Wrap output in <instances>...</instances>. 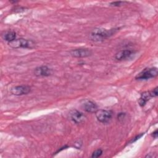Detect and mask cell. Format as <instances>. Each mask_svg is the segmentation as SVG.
Here are the masks:
<instances>
[{
    "label": "cell",
    "instance_id": "cell-1",
    "mask_svg": "<svg viewBox=\"0 0 158 158\" xmlns=\"http://www.w3.org/2000/svg\"><path fill=\"white\" fill-rule=\"evenodd\" d=\"M118 28H112L106 30L104 28H95L91 34L90 38L94 41H101L104 40L113 35L117 30Z\"/></svg>",
    "mask_w": 158,
    "mask_h": 158
},
{
    "label": "cell",
    "instance_id": "cell-2",
    "mask_svg": "<svg viewBox=\"0 0 158 158\" xmlns=\"http://www.w3.org/2000/svg\"><path fill=\"white\" fill-rule=\"evenodd\" d=\"M8 44L12 48H33L35 46V43L33 41L30 40H27L24 38L15 39V40L9 42Z\"/></svg>",
    "mask_w": 158,
    "mask_h": 158
},
{
    "label": "cell",
    "instance_id": "cell-3",
    "mask_svg": "<svg viewBox=\"0 0 158 158\" xmlns=\"http://www.w3.org/2000/svg\"><path fill=\"white\" fill-rule=\"evenodd\" d=\"M157 73L158 70L156 67L146 68L137 74L135 77V79L138 80H146L152 78H154L157 75Z\"/></svg>",
    "mask_w": 158,
    "mask_h": 158
},
{
    "label": "cell",
    "instance_id": "cell-4",
    "mask_svg": "<svg viewBox=\"0 0 158 158\" xmlns=\"http://www.w3.org/2000/svg\"><path fill=\"white\" fill-rule=\"evenodd\" d=\"M95 115L99 122L103 123H106L110 120L112 117V113L110 110L100 109L98 110L95 112Z\"/></svg>",
    "mask_w": 158,
    "mask_h": 158
},
{
    "label": "cell",
    "instance_id": "cell-5",
    "mask_svg": "<svg viewBox=\"0 0 158 158\" xmlns=\"http://www.w3.org/2000/svg\"><path fill=\"white\" fill-rule=\"evenodd\" d=\"M30 86L25 85L15 86L12 87L10 89L11 93L15 96H22L24 94H27L30 92Z\"/></svg>",
    "mask_w": 158,
    "mask_h": 158
},
{
    "label": "cell",
    "instance_id": "cell-6",
    "mask_svg": "<svg viewBox=\"0 0 158 158\" xmlns=\"http://www.w3.org/2000/svg\"><path fill=\"white\" fill-rule=\"evenodd\" d=\"M69 117L70 119L76 123H82L86 118L85 115L82 112L76 109H73L70 111Z\"/></svg>",
    "mask_w": 158,
    "mask_h": 158
},
{
    "label": "cell",
    "instance_id": "cell-7",
    "mask_svg": "<svg viewBox=\"0 0 158 158\" xmlns=\"http://www.w3.org/2000/svg\"><path fill=\"white\" fill-rule=\"evenodd\" d=\"M83 109L89 113H95L98 109V106L93 101L88 99H83L81 103Z\"/></svg>",
    "mask_w": 158,
    "mask_h": 158
},
{
    "label": "cell",
    "instance_id": "cell-8",
    "mask_svg": "<svg viewBox=\"0 0 158 158\" xmlns=\"http://www.w3.org/2000/svg\"><path fill=\"white\" fill-rule=\"evenodd\" d=\"M92 52L90 49L87 48H78L75 49L70 51V54L74 57L81 58L91 56Z\"/></svg>",
    "mask_w": 158,
    "mask_h": 158
},
{
    "label": "cell",
    "instance_id": "cell-9",
    "mask_svg": "<svg viewBox=\"0 0 158 158\" xmlns=\"http://www.w3.org/2000/svg\"><path fill=\"white\" fill-rule=\"evenodd\" d=\"M34 75L37 77H48L51 75V69L46 65L37 67L34 69Z\"/></svg>",
    "mask_w": 158,
    "mask_h": 158
},
{
    "label": "cell",
    "instance_id": "cell-10",
    "mask_svg": "<svg viewBox=\"0 0 158 158\" xmlns=\"http://www.w3.org/2000/svg\"><path fill=\"white\" fill-rule=\"evenodd\" d=\"M135 54V51L131 49L121 50L117 52L115 55V58L118 60H126L130 58Z\"/></svg>",
    "mask_w": 158,
    "mask_h": 158
},
{
    "label": "cell",
    "instance_id": "cell-11",
    "mask_svg": "<svg viewBox=\"0 0 158 158\" xmlns=\"http://www.w3.org/2000/svg\"><path fill=\"white\" fill-rule=\"evenodd\" d=\"M153 98V96L151 93V91L143 92V93H141V96H140L139 99H138L139 105L141 107L145 106L146 102L148 101H149L151 99V98Z\"/></svg>",
    "mask_w": 158,
    "mask_h": 158
},
{
    "label": "cell",
    "instance_id": "cell-12",
    "mask_svg": "<svg viewBox=\"0 0 158 158\" xmlns=\"http://www.w3.org/2000/svg\"><path fill=\"white\" fill-rule=\"evenodd\" d=\"M3 40H4L6 41L10 42L16 39V33L14 31H6L4 34L2 36Z\"/></svg>",
    "mask_w": 158,
    "mask_h": 158
},
{
    "label": "cell",
    "instance_id": "cell-13",
    "mask_svg": "<svg viewBox=\"0 0 158 158\" xmlns=\"http://www.w3.org/2000/svg\"><path fill=\"white\" fill-rule=\"evenodd\" d=\"M102 154V150L101 149H96L95 150L93 153H92V155H91V157L93 158H97V157H100Z\"/></svg>",
    "mask_w": 158,
    "mask_h": 158
},
{
    "label": "cell",
    "instance_id": "cell-14",
    "mask_svg": "<svg viewBox=\"0 0 158 158\" xmlns=\"http://www.w3.org/2000/svg\"><path fill=\"white\" fill-rule=\"evenodd\" d=\"M125 3H127V2L125 1H114V2H110V6H116V7H118V6H122L123 4H124Z\"/></svg>",
    "mask_w": 158,
    "mask_h": 158
},
{
    "label": "cell",
    "instance_id": "cell-15",
    "mask_svg": "<svg viewBox=\"0 0 158 158\" xmlns=\"http://www.w3.org/2000/svg\"><path fill=\"white\" fill-rule=\"evenodd\" d=\"M125 115H126V114H125V113L120 112V113H119V114H118V115H117V118H118V120L120 122H121L122 120H123L125 118Z\"/></svg>",
    "mask_w": 158,
    "mask_h": 158
},
{
    "label": "cell",
    "instance_id": "cell-16",
    "mask_svg": "<svg viewBox=\"0 0 158 158\" xmlns=\"http://www.w3.org/2000/svg\"><path fill=\"white\" fill-rule=\"evenodd\" d=\"M151 93H152V94L153 98L157 96V94H158V92H157V87H156L155 88H154V89H153V90H152V91H151Z\"/></svg>",
    "mask_w": 158,
    "mask_h": 158
},
{
    "label": "cell",
    "instance_id": "cell-17",
    "mask_svg": "<svg viewBox=\"0 0 158 158\" xmlns=\"http://www.w3.org/2000/svg\"><path fill=\"white\" fill-rule=\"evenodd\" d=\"M144 135V133H141V134H140V135H137L135 138H134L132 140H131V143H132V142H134V141H136L137 139H139L143 135Z\"/></svg>",
    "mask_w": 158,
    "mask_h": 158
},
{
    "label": "cell",
    "instance_id": "cell-18",
    "mask_svg": "<svg viewBox=\"0 0 158 158\" xmlns=\"http://www.w3.org/2000/svg\"><path fill=\"white\" fill-rule=\"evenodd\" d=\"M157 135H158V131H157V130H156L154 132H152L151 133V136L154 138H157Z\"/></svg>",
    "mask_w": 158,
    "mask_h": 158
},
{
    "label": "cell",
    "instance_id": "cell-19",
    "mask_svg": "<svg viewBox=\"0 0 158 158\" xmlns=\"http://www.w3.org/2000/svg\"><path fill=\"white\" fill-rule=\"evenodd\" d=\"M25 9V8L20 7V8H19H19H15V12H21V11H23Z\"/></svg>",
    "mask_w": 158,
    "mask_h": 158
},
{
    "label": "cell",
    "instance_id": "cell-20",
    "mask_svg": "<svg viewBox=\"0 0 158 158\" xmlns=\"http://www.w3.org/2000/svg\"><path fill=\"white\" fill-rule=\"evenodd\" d=\"M9 2H11V3H15V2H17L18 1H10Z\"/></svg>",
    "mask_w": 158,
    "mask_h": 158
}]
</instances>
